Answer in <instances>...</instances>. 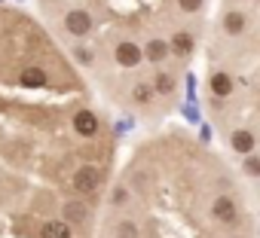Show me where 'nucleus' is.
<instances>
[{"instance_id": "nucleus-1", "label": "nucleus", "mask_w": 260, "mask_h": 238, "mask_svg": "<svg viewBox=\"0 0 260 238\" xmlns=\"http://www.w3.org/2000/svg\"><path fill=\"white\" fill-rule=\"evenodd\" d=\"M113 58H116V64H119V67H138V64H141V58H144V52H141V46H138V43H132V40H119V43H116Z\"/></svg>"}, {"instance_id": "nucleus-2", "label": "nucleus", "mask_w": 260, "mask_h": 238, "mask_svg": "<svg viewBox=\"0 0 260 238\" xmlns=\"http://www.w3.org/2000/svg\"><path fill=\"white\" fill-rule=\"evenodd\" d=\"M64 31L74 34V37H86V34L92 31V16H89L86 10H71V13L64 16Z\"/></svg>"}, {"instance_id": "nucleus-3", "label": "nucleus", "mask_w": 260, "mask_h": 238, "mask_svg": "<svg viewBox=\"0 0 260 238\" xmlns=\"http://www.w3.org/2000/svg\"><path fill=\"white\" fill-rule=\"evenodd\" d=\"M98 183H101V171H98L95 165L77 168V174H74V189H77V192H95Z\"/></svg>"}, {"instance_id": "nucleus-4", "label": "nucleus", "mask_w": 260, "mask_h": 238, "mask_svg": "<svg viewBox=\"0 0 260 238\" xmlns=\"http://www.w3.org/2000/svg\"><path fill=\"white\" fill-rule=\"evenodd\" d=\"M211 217H214L217 223H233V220L239 217V208H236L233 199L220 195V199H214V205H211Z\"/></svg>"}, {"instance_id": "nucleus-5", "label": "nucleus", "mask_w": 260, "mask_h": 238, "mask_svg": "<svg viewBox=\"0 0 260 238\" xmlns=\"http://www.w3.org/2000/svg\"><path fill=\"white\" fill-rule=\"evenodd\" d=\"M74 129H77V135L92 138V135L98 132V116H95V113H89V110L74 113Z\"/></svg>"}, {"instance_id": "nucleus-6", "label": "nucleus", "mask_w": 260, "mask_h": 238, "mask_svg": "<svg viewBox=\"0 0 260 238\" xmlns=\"http://www.w3.org/2000/svg\"><path fill=\"white\" fill-rule=\"evenodd\" d=\"M230 147H233L236 153H245V156H248V153L257 147V138H254L251 132L239 129V132H233V135H230Z\"/></svg>"}, {"instance_id": "nucleus-7", "label": "nucleus", "mask_w": 260, "mask_h": 238, "mask_svg": "<svg viewBox=\"0 0 260 238\" xmlns=\"http://www.w3.org/2000/svg\"><path fill=\"white\" fill-rule=\"evenodd\" d=\"M193 46H196V37H193L190 31H178V34L172 37V52L181 55V58H187V55L193 52Z\"/></svg>"}, {"instance_id": "nucleus-8", "label": "nucleus", "mask_w": 260, "mask_h": 238, "mask_svg": "<svg viewBox=\"0 0 260 238\" xmlns=\"http://www.w3.org/2000/svg\"><path fill=\"white\" fill-rule=\"evenodd\" d=\"M22 86H28V89H43V86H46V70H43V67H25V70H22Z\"/></svg>"}, {"instance_id": "nucleus-9", "label": "nucleus", "mask_w": 260, "mask_h": 238, "mask_svg": "<svg viewBox=\"0 0 260 238\" xmlns=\"http://www.w3.org/2000/svg\"><path fill=\"white\" fill-rule=\"evenodd\" d=\"M208 86H211V92H214L217 98H226V95H233V76H230V73H223V70H220V73H214Z\"/></svg>"}, {"instance_id": "nucleus-10", "label": "nucleus", "mask_w": 260, "mask_h": 238, "mask_svg": "<svg viewBox=\"0 0 260 238\" xmlns=\"http://www.w3.org/2000/svg\"><path fill=\"white\" fill-rule=\"evenodd\" d=\"M40 238H71V223L49 220V223L40 229Z\"/></svg>"}, {"instance_id": "nucleus-11", "label": "nucleus", "mask_w": 260, "mask_h": 238, "mask_svg": "<svg viewBox=\"0 0 260 238\" xmlns=\"http://www.w3.org/2000/svg\"><path fill=\"white\" fill-rule=\"evenodd\" d=\"M223 31H226V34H242V31H245V13H239V10L226 13V16H223Z\"/></svg>"}, {"instance_id": "nucleus-12", "label": "nucleus", "mask_w": 260, "mask_h": 238, "mask_svg": "<svg viewBox=\"0 0 260 238\" xmlns=\"http://www.w3.org/2000/svg\"><path fill=\"white\" fill-rule=\"evenodd\" d=\"M166 55H169V43H166V40H150V43H147V58H150L153 64H162Z\"/></svg>"}, {"instance_id": "nucleus-13", "label": "nucleus", "mask_w": 260, "mask_h": 238, "mask_svg": "<svg viewBox=\"0 0 260 238\" xmlns=\"http://www.w3.org/2000/svg\"><path fill=\"white\" fill-rule=\"evenodd\" d=\"M153 89H156V92H162V95H169V92L175 89V76H172V73H166V70H159V73H156V80H153Z\"/></svg>"}, {"instance_id": "nucleus-14", "label": "nucleus", "mask_w": 260, "mask_h": 238, "mask_svg": "<svg viewBox=\"0 0 260 238\" xmlns=\"http://www.w3.org/2000/svg\"><path fill=\"white\" fill-rule=\"evenodd\" d=\"M86 214H89V211H86L80 202H71V205L64 208V217H68V223H83V220H86Z\"/></svg>"}, {"instance_id": "nucleus-15", "label": "nucleus", "mask_w": 260, "mask_h": 238, "mask_svg": "<svg viewBox=\"0 0 260 238\" xmlns=\"http://www.w3.org/2000/svg\"><path fill=\"white\" fill-rule=\"evenodd\" d=\"M153 92H156L153 86H147V83H138L132 95H135V101H138V104H150V101H153Z\"/></svg>"}, {"instance_id": "nucleus-16", "label": "nucleus", "mask_w": 260, "mask_h": 238, "mask_svg": "<svg viewBox=\"0 0 260 238\" xmlns=\"http://www.w3.org/2000/svg\"><path fill=\"white\" fill-rule=\"evenodd\" d=\"M116 235H119V238H138V226H135L132 220H122V223L116 226Z\"/></svg>"}, {"instance_id": "nucleus-17", "label": "nucleus", "mask_w": 260, "mask_h": 238, "mask_svg": "<svg viewBox=\"0 0 260 238\" xmlns=\"http://www.w3.org/2000/svg\"><path fill=\"white\" fill-rule=\"evenodd\" d=\"M205 0H178V10L181 13H199Z\"/></svg>"}, {"instance_id": "nucleus-18", "label": "nucleus", "mask_w": 260, "mask_h": 238, "mask_svg": "<svg viewBox=\"0 0 260 238\" xmlns=\"http://www.w3.org/2000/svg\"><path fill=\"white\" fill-rule=\"evenodd\" d=\"M245 171H248L251 177H260V156H248V159H245Z\"/></svg>"}, {"instance_id": "nucleus-19", "label": "nucleus", "mask_w": 260, "mask_h": 238, "mask_svg": "<svg viewBox=\"0 0 260 238\" xmlns=\"http://www.w3.org/2000/svg\"><path fill=\"white\" fill-rule=\"evenodd\" d=\"M77 58H80L83 64H89V61H92V52H86V49H80V52H77Z\"/></svg>"}, {"instance_id": "nucleus-20", "label": "nucleus", "mask_w": 260, "mask_h": 238, "mask_svg": "<svg viewBox=\"0 0 260 238\" xmlns=\"http://www.w3.org/2000/svg\"><path fill=\"white\" fill-rule=\"evenodd\" d=\"M230 238H239V235H230Z\"/></svg>"}, {"instance_id": "nucleus-21", "label": "nucleus", "mask_w": 260, "mask_h": 238, "mask_svg": "<svg viewBox=\"0 0 260 238\" xmlns=\"http://www.w3.org/2000/svg\"><path fill=\"white\" fill-rule=\"evenodd\" d=\"M254 4H260V0H254Z\"/></svg>"}]
</instances>
